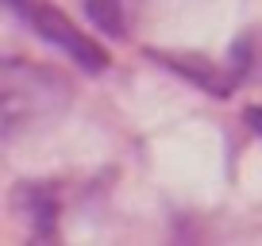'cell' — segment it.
I'll use <instances>...</instances> for the list:
<instances>
[{
    "mask_svg": "<svg viewBox=\"0 0 262 246\" xmlns=\"http://www.w3.org/2000/svg\"><path fill=\"white\" fill-rule=\"evenodd\" d=\"M89 19L112 39H127L143 16V0H85Z\"/></svg>",
    "mask_w": 262,
    "mask_h": 246,
    "instance_id": "cell-3",
    "label": "cell"
},
{
    "mask_svg": "<svg viewBox=\"0 0 262 246\" xmlns=\"http://www.w3.org/2000/svg\"><path fill=\"white\" fill-rule=\"evenodd\" d=\"M8 8L19 12V16L27 19V27H31L42 42L58 46L66 58H70V62H77L81 69H89V73H104V69H108L104 46H100L93 35L77 31V27L62 16V12L47 8V4H39V0H8Z\"/></svg>",
    "mask_w": 262,
    "mask_h": 246,
    "instance_id": "cell-2",
    "label": "cell"
},
{
    "mask_svg": "<svg viewBox=\"0 0 262 246\" xmlns=\"http://www.w3.org/2000/svg\"><path fill=\"white\" fill-rule=\"evenodd\" d=\"M0 104H4V139L12 142L24 127L50 119L70 104V81L47 66L8 58L0 73Z\"/></svg>",
    "mask_w": 262,
    "mask_h": 246,
    "instance_id": "cell-1",
    "label": "cell"
},
{
    "mask_svg": "<svg viewBox=\"0 0 262 246\" xmlns=\"http://www.w3.org/2000/svg\"><path fill=\"white\" fill-rule=\"evenodd\" d=\"M170 69H178V73H185L189 81H196L201 89H208L212 96H228L231 85H235V77L224 73L216 62H208V58H193V54H158Z\"/></svg>",
    "mask_w": 262,
    "mask_h": 246,
    "instance_id": "cell-4",
    "label": "cell"
},
{
    "mask_svg": "<svg viewBox=\"0 0 262 246\" xmlns=\"http://www.w3.org/2000/svg\"><path fill=\"white\" fill-rule=\"evenodd\" d=\"M247 123H251V131L262 135V104L258 108H247Z\"/></svg>",
    "mask_w": 262,
    "mask_h": 246,
    "instance_id": "cell-5",
    "label": "cell"
}]
</instances>
